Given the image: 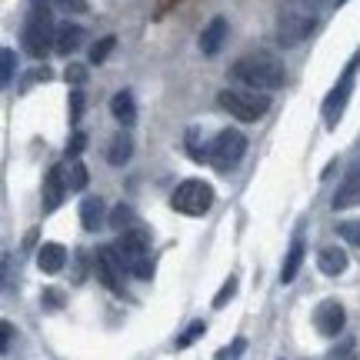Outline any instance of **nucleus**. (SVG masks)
<instances>
[{"label":"nucleus","mask_w":360,"mask_h":360,"mask_svg":"<svg viewBox=\"0 0 360 360\" xmlns=\"http://www.w3.org/2000/svg\"><path fill=\"white\" fill-rule=\"evenodd\" d=\"M231 77L240 80L247 90H281L287 80V67L274 51H250L244 57H237L231 67Z\"/></svg>","instance_id":"nucleus-1"},{"label":"nucleus","mask_w":360,"mask_h":360,"mask_svg":"<svg viewBox=\"0 0 360 360\" xmlns=\"http://www.w3.org/2000/svg\"><path fill=\"white\" fill-rule=\"evenodd\" d=\"M53 13H51V4L47 0H30V11H27V20H24V30H20V40H24V51L30 57H44L47 51H53Z\"/></svg>","instance_id":"nucleus-2"},{"label":"nucleus","mask_w":360,"mask_h":360,"mask_svg":"<svg viewBox=\"0 0 360 360\" xmlns=\"http://www.w3.org/2000/svg\"><path fill=\"white\" fill-rule=\"evenodd\" d=\"M220 110H227L231 117L244 120V124H254L270 110V97L260 94V90H220L217 94Z\"/></svg>","instance_id":"nucleus-3"},{"label":"nucleus","mask_w":360,"mask_h":360,"mask_svg":"<svg viewBox=\"0 0 360 360\" xmlns=\"http://www.w3.org/2000/svg\"><path fill=\"white\" fill-rule=\"evenodd\" d=\"M170 207L184 214V217H204L207 210L214 207V187L207 180H180L177 191L170 193Z\"/></svg>","instance_id":"nucleus-4"},{"label":"nucleus","mask_w":360,"mask_h":360,"mask_svg":"<svg viewBox=\"0 0 360 360\" xmlns=\"http://www.w3.org/2000/svg\"><path fill=\"white\" fill-rule=\"evenodd\" d=\"M244 154H247V137L240 134V130H233V127H227V130H220L217 137L210 141V147H207V164L214 170H220V174H227V170H233L240 160H244Z\"/></svg>","instance_id":"nucleus-5"},{"label":"nucleus","mask_w":360,"mask_h":360,"mask_svg":"<svg viewBox=\"0 0 360 360\" xmlns=\"http://www.w3.org/2000/svg\"><path fill=\"white\" fill-rule=\"evenodd\" d=\"M357 67H360V51L350 57V64L344 67L340 80H337L334 87H330V94L323 97L321 117H323V124H327V127H337V124H340V117H344V110H347V101L354 97V80H357Z\"/></svg>","instance_id":"nucleus-6"},{"label":"nucleus","mask_w":360,"mask_h":360,"mask_svg":"<svg viewBox=\"0 0 360 360\" xmlns=\"http://www.w3.org/2000/svg\"><path fill=\"white\" fill-rule=\"evenodd\" d=\"M314 30H317V17L310 11H287L277 17L274 40H277V47H300Z\"/></svg>","instance_id":"nucleus-7"},{"label":"nucleus","mask_w":360,"mask_h":360,"mask_svg":"<svg viewBox=\"0 0 360 360\" xmlns=\"http://www.w3.org/2000/svg\"><path fill=\"white\" fill-rule=\"evenodd\" d=\"M124 260H120V254H117L114 244H107L97 250V277H101V283L107 287V290H114V294H124Z\"/></svg>","instance_id":"nucleus-8"},{"label":"nucleus","mask_w":360,"mask_h":360,"mask_svg":"<svg viewBox=\"0 0 360 360\" xmlns=\"http://www.w3.org/2000/svg\"><path fill=\"white\" fill-rule=\"evenodd\" d=\"M117 254H120V260H124V267H134L137 260L150 257V233L141 231V227H134V231H124L120 237L114 240Z\"/></svg>","instance_id":"nucleus-9"},{"label":"nucleus","mask_w":360,"mask_h":360,"mask_svg":"<svg viewBox=\"0 0 360 360\" xmlns=\"http://www.w3.org/2000/svg\"><path fill=\"white\" fill-rule=\"evenodd\" d=\"M70 193V180H67V164H53L44 177V214H53L64 204V197Z\"/></svg>","instance_id":"nucleus-10"},{"label":"nucleus","mask_w":360,"mask_h":360,"mask_svg":"<svg viewBox=\"0 0 360 360\" xmlns=\"http://www.w3.org/2000/svg\"><path fill=\"white\" fill-rule=\"evenodd\" d=\"M344 323H347V314H344V307H340L337 300H323V304H317V310H314V327H317V334L337 337L340 330H344Z\"/></svg>","instance_id":"nucleus-11"},{"label":"nucleus","mask_w":360,"mask_h":360,"mask_svg":"<svg viewBox=\"0 0 360 360\" xmlns=\"http://www.w3.org/2000/svg\"><path fill=\"white\" fill-rule=\"evenodd\" d=\"M334 210H347V207H360V164L347 170V177L337 184L334 191Z\"/></svg>","instance_id":"nucleus-12"},{"label":"nucleus","mask_w":360,"mask_h":360,"mask_svg":"<svg viewBox=\"0 0 360 360\" xmlns=\"http://www.w3.org/2000/svg\"><path fill=\"white\" fill-rule=\"evenodd\" d=\"M347 250L344 247H321V254H317V267H321V274H327V277H340L344 270H347Z\"/></svg>","instance_id":"nucleus-13"},{"label":"nucleus","mask_w":360,"mask_h":360,"mask_svg":"<svg viewBox=\"0 0 360 360\" xmlns=\"http://www.w3.org/2000/svg\"><path fill=\"white\" fill-rule=\"evenodd\" d=\"M87 40V30L80 24H64L57 27V37H53V51L60 53V57H67V53H74Z\"/></svg>","instance_id":"nucleus-14"},{"label":"nucleus","mask_w":360,"mask_h":360,"mask_svg":"<svg viewBox=\"0 0 360 360\" xmlns=\"http://www.w3.org/2000/svg\"><path fill=\"white\" fill-rule=\"evenodd\" d=\"M110 114L117 117V124L124 130L137 124V103H134V94H130V90H120V94L110 97Z\"/></svg>","instance_id":"nucleus-15"},{"label":"nucleus","mask_w":360,"mask_h":360,"mask_svg":"<svg viewBox=\"0 0 360 360\" xmlns=\"http://www.w3.org/2000/svg\"><path fill=\"white\" fill-rule=\"evenodd\" d=\"M224 40H227V20H224V17H214V20L204 27V34H200V51H204L207 57H214V53L224 47Z\"/></svg>","instance_id":"nucleus-16"},{"label":"nucleus","mask_w":360,"mask_h":360,"mask_svg":"<svg viewBox=\"0 0 360 360\" xmlns=\"http://www.w3.org/2000/svg\"><path fill=\"white\" fill-rule=\"evenodd\" d=\"M67 264V247L64 244H44L37 250V267L44 270V274H60Z\"/></svg>","instance_id":"nucleus-17"},{"label":"nucleus","mask_w":360,"mask_h":360,"mask_svg":"<svg viewBox=\"0 0 360 360\" xmlns=\"http://www.w3.org/2000/svg\"><path fill=\"white\" fill-rule=\"evenodd\" d=\"M300 264H304V237H294V244L287 250L283 257V267H281V283H290L300 274Z\"/></svg>","instance_id":"nucleus-18"},{"label":"nucleus","mask_w":360,"mask_h":360,"mask_svg":"<svg viewBox=\"0 0 360 360\" xmlns=\"http://www.w3.org/2000/svg\"><path fill=\"white\" fill-rule=\"evenodd\" d=\"M130 154H134V141H130L127 130H117L114 141H110V147H107V160L114 164V167H120V164H127Z\"/></svg>","instance_id":"nucleus-19"},{"label":"nucleus","mask_w":360,"mask_h":360,"mask_svg":"<svg viewBox=\"0 0 360 360\" xmlns=\"http://www.w3.org/2000/svg\"><path fill=\"white\" fill-rule=\"evenodd\" d=\"M80 224H84V231H97L103 224V200L101 197H87V200L80 204Z\"/></svg>","instance_id":"nucleus-20"},{"label":"nucleus","mask_w":360,"mask_h":360,"mask_svg":"<svg viewBox=\"0 0 360 360\" xmlns=\"http://www.w3.org/2000/svg\"><path fill=\"white\" fill-rule=\"evenodd\" d=\"M67 180H70V191L74 193L87 191L90 174H87V167H84V160H70V164H67Z\"/></svg>","instance_id":"nucleus-21"},{"label":"nucleus","mask_w":360,"mask_h":360,"mask_svg":"<svg viewBox=\"0 0 360 360\" xmlns=\"http://www.w3.org/2000/svg\"><path fill=\"white\" fill-rule=\"evenodd\" d=\"M110 227H114L117 233H124V231H134V207L130 204H117L114 207V214H110V220H107Z\"/></svg>","instance_id":"nucleus-22"},{"label":"nucleus","mask_w":360,"mask_h":360,"mask_svg":"<svg viewBox=\"0 0 360 360\" xmlns=\"http://www.w3.org/2000/svg\"><path fill=\"white\" fill-rule=\"evenodd\" d=\"M204 334H207V323L204 321H193L191 327H187V330L177 337V350H187L191 344H197V340H200Z\"/></svg>","instance_id":"nucleus-23"},{"label":"nucleus","mask_w":360,"mask_h":360,"mask_svg":"<svg viewBox=\"0 0 360 360\" xmlns=\"http://www.w3.org/2000/svg\"><path fill=\"white\" fill-rule=\"evenodd\" d=\"M114 47H117V37H101L94 47H90V64H103Z\"/></svg>","instance_id":"nucleus-24"},{"label":"nucleus","mask_w":360,"mask_h":360,"mask_svg":"<svg viewBox=\"0 0 360 360\" xmlns=\"http://www.w3.org/2000/svg\"><path fill=\"white\" fill-rule=\"evenodd\" d=\"M337 233L347 240V244H354V247H360V220H344L340 227H337Z\"/></svg>","instance_id":"nucleus-25"},{"label":"nucleus","mask_w":360,"mask_h":360,"mask_svg":"<svg viewBox=\"0 0 360 360\" xmlns=\"http://www.w3.org/2000/svg\"><path fill=\"white\" fill-rule=\"evenodd\" d=\"M0 64H4V74H0V80H4V84H11L13 74H17V57H13L11 47H4V53H0Z\"/></svg>","instance_id":"nucleus-26"},{"label":"nucleus","mask_w":360,"mask_h":360,"mask_svg":"<svg viewBox=\"0 0 360 360\" xmlns=\"http://www.w3.org/2000/svg\"><path fill=\"white\" fill-rule=\"evenodd\" d=\"M233 294H237V277H233V274H231V277L224 281V287H220V294L214 297V307L220 310V307H224V304H227V300H231Z\"/></svg>","instance_id":"nucleus-27"},{"label":"nucleus","mask_w":360,"mask_h":360,"mask_svg":"<svg viewBox=\"0 0 360 360\" xmlns=\"http://www.w3.org/2000/svg\"><path fill=\"white\" fill-rule=\"evenodd\" d=\"M130 274H134L137 281H150V277H154V257H143V260H137V264L130 267Z\"/></svg>","instance_id":"nucleus-28"},{"label":"nucleus","mask_w":360,"mask_h":360,"mask_svg":"<svg viewBox=\"0 0 360 360\" xmlns=\"http://www.w3.org/2000/svg\"><path fill=\"white\" fill-rule=\"evenodd\" d=\"M244 347H247V340L244 337H237V340H233L231 347H224L217 354V360H233V357H240V354H244Z\"/></svg>","instance_id":"nucleus-29"},{"label":"nucleus","mask_w":360,"mask_h":360,"mask_svg":"<svg viewBox=\"0 0 360 360\" xmlns=\"http://www.w3.org/2000/svg\"><path fill=\"white\" fill-rule=\"evenodd\" d=\"M84 147H87V137H84V134H74V141L67 143V154H70V160H80V150H84Z\"/></svg>","instance_id":"nucleus-30"},{"label":"nucleus","mask_w":360,"mask_h":360,"mask_svg":"<svg viewBox=\"0 0 360 360\" xmlns=\"http://www.w3.org/2000/svg\"><path fill=\"white\" fill-rule=\"evenodd\" d=\"M80 114H84V94H80V90H74V94H70V120L77 124Z\"/></svg>","instance_id":"nucleus-31"},{"label":"nucleus","mask_w":360,"mask_h":360,"mask_svg":"<svg viewBox=\"0 0 360 360\" xmlns=\"http://www.w3.org/2000/svg\"><path fill=\"white\" fill-rule=\"evenodd\" d=\"M57 7H64L67 13H87V0H53Z\"/></svg>","instance_id":"nucleus-32"},{"label":"nucleus","mask_w":360,"mask_h":360,"mask_svg":"<svg viewBox=\"0 0 360 360\" xmlns=\"http://www.w3.org/2000/svg\"><path fill=\"white\" fill-rule=\"evenodd\" d=\"M84 80H87V70H84L80 64L67 67V84H84Z\"/></svg>","instance_id":"nucleus-33"},{"label":"nucleus","mask_w":360,"mask_h":360,"mask_svg":"<svg viewBox=\"0 0 360 360\" xmlns=\"http://www.w3.org/2000/svg\"><path fill=\"white\" fill-rule=\"evenodd\" d=\"M64 300H60V290H47L44 294V307H60Z\"/></svg>","instance_id":"nucleus-34"},{"label":"nucleus","mask_w":360,"mask_h":360,"mask_svg":"<svg viewBox=\"0 0 360 360\" xmlns=\"http://www.w3.org/2000/svg\"><path fill=\"white\" fill-rule=\"evenodd\" d=\"M11 340H13V327H11L7 321H4V344H0V347H4V354L11 350Z\"/></svg>","instance_id":"nucleus-35"},{"label":"nucleus","mask_w":360,"mask_h":360,"mask_svg":"<svg viewBox=\"0 0 360 360\" xmlns=\"http://www.w3.org/2000/svg\"><path fill=\"white\" fill-rule=\"evenodd\" d=\"M290 4L304 7V11H317V7H321V4H327V0H290Z\"/></svg>","instance_id":"nucleus-36"},{"label":"nucleus","mask_w":360,"mask_h":360,"mask_svg":"<svg viewBox=\"0 0 360 360\" xmlns=\"http://www.w3.org/2000/svg\"><path fill=\"white\" fill-rule=\"evenodd\" d=\"M337 4H347V0H337Z\"/></svg>","instance_id":"nucleus-37"},{"label":"nucleus","mask_w":360,"mask_h":360,"mask_svg":"<svg viewBox=\"0 0 360 360\" xmlns=\"http://www.w3.org/2000/svg\"><path fill=\"white\" fill-rule=\"evenodd\" d=\"M357 164H360V157H357Z\"/></svg>","instance_id":"nucleus-38"}]
</instances>
